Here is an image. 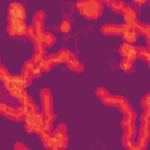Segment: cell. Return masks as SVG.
<instances>
[{"label": "cell", "mask_w": 150, "mask_h": 150, "mask_svg": "<svg viewBox=\"0 0 150 150\" xmlns=\"http://www.w3.org/2000/svg\"><path fill=\"white\" fill-rule=\"evenodd\" d=\"M39 66H40V68L42 69V71H45V73L49 71V70H50V69L54 67V66H53V64H52V63H50V62L47 60V57H46V59L43 57V59H42V61L39 63Z\"/></svg>", "instance_id": "cb8c5ba5"}, {"label": "cell", "mask_w": 150, "mask_h": 150, "mask_svg": "<svg viewBox=\"0 0 150 150\" xmlns=\"http://www.w3.org/2000/svg\"><path fill=\"white\" fill-rule=\"evenodd\" d=\"M32 80H33L32 77H25V76H22V75L20 74V75H11L6 82L11 83L12 86H14V87H16V88L26 89L27 87L30 86Z\"/></svg>", "instance_id": "9c48e42d"}, {"label": "cell", "mask_w": 150, "mask_h": 150, "mask_svg": "<svg viewBox=\"0 0 150 150\" xmlns=\"http://www.w3.org/2000/svg\"><path fill=\"white\" fill-rule=\"evenodd\" d=\"M97 1H100V2H104L105 5H109V4H110L112 0H97Z\"/></svg>", "instance_id": "f35d334b"}, {"label": "cell", "mask_w": 150, "mask_h": 150, "mask_svg": "<svg viewBox=\"0 0 150 150\" xmlns=\"http://www.w3.org/2000/svg\"><path fill=\"white\" fill-rule=\"evenodd\" d=\"M56 130L62 131V132H67V125L64 123H59L57 127H56Z\"/></svg>", "instance_id": "e575fe53"}, {"label": "cell", "mask_w": 150, "mask_h": 150, "mask_svg": "<svg viewBox=\"0 0 150 150\" xmlns=\"http://www.w3.org/2000/svg\"><path fill=\"white\" fill-rule=\"evenodd\" d=\"M55 41H56V38L53 33H50V32H43L42 33V42L46 46V48L52 47L55 43Z\"/></svg>", "instance_id": "ac0fdd59"}, {"label": "cell", "mask_w": 150, "mask_h": 150, "mask_svg": "<svg viewBox=\"0 0 150 150\" xmlns=\"http://www.w3.org/2000/svg\"><path fill=\"white\" fill-rule=\"evenodd\" d=\"M47 60H48L53 66H56V64L60 63L59 57H57V54H49V55L47 56Z\"/></svg>", "instance_id": "4dcf8cb0"}, {"label": "cell", "mask_w": 150, "mask_h": 150, "mask_svg": "<svg viewBox=\"0 0 150 150\" xmlns=\"http://www.w3.org/2000/svg\"><path fill=\"white\" fill-rule=\"evenodd\" d=\"M67 66H68L69 70L75 71V73H81V71H83V68H84V66L75 57V55H73V56L68 60Z\"/></svg>", "instance_id": "2e32d148"}, {"label": "cell", "mask_w": 150, "mask_h": 150, "mask_svg": "<svg viewBox=\"0 0 150 150\" xmlns=\"http://www.w3.org/2000/svg\"><path fill=\"white\" fill-rule=\"evenodd\" d=\"M26 29H27V25L25 23V21L8 18V25L6 30L11 36H16V35L22 36L26 34Z\"/></svg>", "instance_id": "3957f363"}, {"label": "cell", "mask_w": 150, "mask_h": 150, "mask_svg": "<svg viewBox=\"0 0 150 150\" xmlns=\"http://www.w3.org/2000/svg\"><path fill=\"white\" fill-rule=\"evenodd\" d=\"M43 56L45 55H42V54H40V53H34L33 54V56H32V62L34 63V64H39L41 61H42V59H43Z\"/></svg>", "instance_id": "f1b7e54d"}, {"label": "cell", "mask_w": 150, "mask_h": 150, "mask_svg": "<svg viewBox=\"0 0 150 150\" xmlns=\"http://www.w3.org/2000/svg\"><path fill=\"white\" fill-rule=\"evenodd\" d=\"M136 50H137V57L145 61L146 63H149L150 61V53L146 47H141V46H137L136 47Z\"/></svg>", "instance_id": "d6986e66"}, {"label": "cell", "mask_w": 150, "mask_h": 150, "mask_svg": "<svg viewBox=\"0 0 150 150\" xmlns=\"http://www.w3.org/2000/svg\"><path fill=\"white\" fill-rule=\"evenodd\" d=\"M108 6L111 8V11H112V12L121 14V13L123 12L124 7H125V4H124L122 0H112Z\"/></svg>", "instance_id": "7402d4cb"}, {"label": "cell", "mask_w": 150, "mask_h": 150, "mask_svg": "<svg viewBox=\"0 0 150 150\" xmlns=\"http://www.w3.org/2000/svg\"><path fill=\"white\" fill-rule=\"evenodd\" d=\"M135 29H136V32H137V33H139V34L144 35V36H145V39H146V40H149V35H150V34H149V32H150V26H149L148 23H139V22L137 21Z\"/></svg>", "instance_id": "44dd1931"}, {"label": "cell", "mask_w": 150, "mask_h": 150, "mask_svg": "<svg viewBox=\"0 0 150 150\" xmlns=\"http://www.w3.org/2000/svg\"><path fill=\"white\" fill-rule=\"evenodd\" d=\"M0 64H1V63H0Z\"/></svg>", "instance_id": "ab89813d"}, {"label": "cell", "mask_w": 150, "mask_h": 150, "mask_svg": "<svg viewBox=\"0 0 150 150\" xmlns=\"http://www.w3.org/2000/svg\"><path fill=\"white\" fill-rule=\"evenodd\" d=\"M132 62H130V61H128V60H125V59H122V61L120 62V68L123 70V71H129L130 69H131V67H132Z\"/></svg>", "instance_id": "4316f807"}, {"label": "cell", "mask_w": 150, "mask_h": 150, "mask_svg": "<svg viewBox=\"0 0 150 150\" xmlns=\"http://www.w3.org/2000/svg\"><path fill=\"white\" fill-rule=\"evenodd\" d=\"M40 98H41L42 112L53 111V97H52V93L48 88H42L40 90Z\"/></svg>", "instance_id": "52a82bcc"}, {"label": "cell", "mask_w": 150, "mask_h": 150, "mask_svg": "<svg viewBox=\"0 0 150 150\" xmlns=\"http://www.w3.org/2000/svg\"><path fill=\"white\" fill-rule=\"evenodd\" d=\"M76 8L82 16L88 20L98 19L103 12V4L97 0H79Z\"/></svg>", "instance_id": "6da1fadb"}, {"label": "cell", "mask_w": 150, "mask_h": 150, "mask_svg": "<svg viewBox=\"0 0 150 150\" xmlns=\"http://www.w3.org/2000/svg\"><path fill=\"white\" fill-rule=\"evenodd\" d=\"M7 12H8V18L25 21L26 12H25V8H23V6L21 4H19V2H12L8 6Z\"/></svg>", "instance_id": "ba28073f"}, {"label": "cell", "mask_w": 150, "mask_h": 150, "mask_svg": "<svg viewBox=\"0 0 150 150\" xmlns=\"http://www.w3.org/2000/svg\"><path fill=\"white\" fill-rule=\"evenodd\" d=\"M26 35H27V38H28L29 40H33V39H34V36H35V29H34L33 25L27 26V29H26Z\"/></svg>", "instance_id": "83f0119b"}, {"label": "cell", "mask_w": 150, "mask_h": 150, "mask_svg": "<svg viewBox=\"0 0 150 150\" xmlns=\"http://www.w3.org/2000/svg\"><path fill=\"white\" fill-rule=\"evenodd\" d=\"M120 54L122 55V59H125L130 62H135L137 59V50H136V46H134L132 43H128V42H123L120 48H118Z\"/></svg>", "instance_id": "277c9868"}, {"label": "cell", "mask_w": 150, "mask_h": 150, "mask_svg": "<svg viewBox=\"0 0 150 150\" xmlns=\"http://www.w3.org/2000/svg\"><path fill=\"white\" fill-rule=\"evenodd\" d=\"M45 18H46V14L43 11H38L34 16H33V27L35 29V34H39L41 35L43 32H45Z\"/></svg>", "instance_id": "8fae6325"}, {"label": "cell", "mask_w": 150, "mask_h": 150, "mask_svg": "<svg viewBox=\"0 0 150 150\" xmlns=\"http://www.w3.org/2000/svg\"><path fill=\"white\" fill-rule=\"evenodd\" d=\"M128 27L127 23H105L101 27V32L104 35H121Z\"/></svg>", "instance_id": "8992f818"}, {"label": "cell", "mask_w": 150, "mask_h": 150, "mask_svg": "<svg viewBox=\"0 0 150 150\" xmlns=\"http://www.w3.org/2000/svg\"><path fill=\"white\" fill-rule=\"evenodd\" d=\"M53 122H54V121H49V120H45V118H43L42 130H43V131H50L52 128H53Z\"/></svg>", "instance_id": "1f68e13d"}, {"label": "cell", "mask_w": 150, "mask_h": 150, "mask_svg": "<svg viewBox=\"0 0 150 150\" xmlns=\"http://www.w3.org/2000/svg\"><path fill=\"white\" fill-rule=\"evenodd\" d=\"M141 105H142L144 109L150 107V96H149V94H146L144 97H142V100H141Z\"/></svg>", "instance_id": "836d02e7"}, {"label": "cell", "mask_w": 150, "mask_h": 150, "mask_svg": "<svg viewBox=\"0 0 150 150\" xmlns=\"http://www.w3.org/2000/svg\"><path fill=\"white\" fill-rule=\"evenodd\" d=\"M70 29H71V25H70V22H69L68 20H63V21L61 22V25H60V30H61V33H63V34L69 33Z\"/></svg>", "instance_id": "484cf974"}, {"label": "cell", "mask_w": 150, "mask_h": 150, "mask_svg": "<svg viewBox=\"0 0 150 150\" xmlns=\"http://www.w3.org/2000/svg\"><path fill=\"white\" fill-rule=\"evenodd\" d=\"M132 1H134V2H136V4H138V5L141 6V5H143V4H145V2L148 1V0H132Z\"/></svg>", "instance_id": "74e56055"}, {"label": "cell", "mask_w": 150, "mask_h": 150, "mask_svg": "<svg viewBox=\"0 0 150 150\" xmlns=\"http://www.w3.org/2000/svg\"><path fill=\"white\" fill-rule=\"evenodd\" d=\"M118 109H120V111H121V112L124 115V114H127L129 110H131L132 108H131L130 103L128 102V100L125 98V100H124V101H123V102H122V103L118 105Z\"/></svg>", "instance_id": "d4e9b609"}, {"label": "cell", "mask_w": 150, "mask_h": 150, "mask_svg": "<svg viewBox=\"0 0 150 150\" xmlns=\"http://www.w3.org/2000/svg\"><path fill=\"white\" fill-rule=\"evenodd\" d=\"M4 116L6 118L11 120V121H14V122H21V121H23V117H25L23 115H21L16 110V108H13V107H9V105H7V108L4 112Z\"/></svg>", "instance_id": "5bb4252c"}, {"label": "cell", "mask_w": 150, "mask_h": 150, "mask_svg": "<svg viewBox=\"0 0 150 150\" xmlns=\"http://www.w3.org/2000/svg\"><path fill=\"white\" fill-rule=\"evenodd\" d=\"M23 122H25V130L28 134L35 132V134H40L42 131V125H43V115L41 112H33V114H28L23 117Z\"/></svg>", "instance_id": "7a4b0ae2"}, {"label": "cell", "mask_w": 150, "mask_h": 150, "mask_svg": "<svg viewBox=\"0 0 150 150\" xmlns=\"http://www.w3.org/2000/svg\"><path fill=\"white\" fill-rule=\"evenodd\" d=\"M102 100V103L104 105H108V107H118L125 98L122 96V95H107L104 97L101 98Z\"/></svg>", "instance_id": "4fadbf2b"}, {"label": "cell", "mask_w": 150, "mask_h": 150, "mask_svg": "<svg viewBox=\"0 0 150 150\" xmlns=\"http://www.w3.org/2000/svg\"><path fill=\"white\" fill-rule=\"evenodd\" d=\"M34 63L30 61H26L21 68V75L25 76V77H32V71H33V68H34ZM33 79V77H32Z\"/></svg>", "instance_id": "ffe728a7"}, {"label": "cell", "mask_w": 150, "mask_h": 150, "mask_svg": "<svg viewBox=\"0 0 150 150\" xmlns=\"http://www.w3.org/2000/svg\"><path fill=\"white\" fill-rule=\"evenodd\" d=\"M39 136H40V139H41L42 145L45 148H47V149H52L53 148V138H52L50 131H43L42 130L39 134Z\"/></svg>", "instance_id": "e0dca14e"}, {"label": "cell", "mask_w": 150, "mask_h": 150, "mask_svg": "<svg viewBox=\"0 0 150 150\" xmlns=\"http://www.w3.org/2000/svg\"><path fill=\"white\" fill-rule=\"evenodd\" d=\"M122 14H123L124 23H127L128 26L135 28V27H136V23H137V14H136V12H135L131 7H129V6L125 5V7H124Z\"/></svg>", "instance_id": "7c38bea8"}, {"label": "cell", "mask_w": 150, "mask_h": 150, "mask_svg": "<svg viewBox=\"0 0 150 150\" xmlns=\"http://www.w3.org/2000/svg\"><path fill=\"white\" fill-rule=\"evenodd\" d=\"M56 54H57V57H59L60 63H67L68 60L74 55L69 49H61V50H59Z\"/></svg>", "instance_id": "603a6c76"}, {"label": "cell", "mask_w": 150, "mask_h": 150, "mask_svg": "<svg viewBox=\"0 0 150 150\" xmlns=\"http://www.w3.org/2000/svg\"><path fill=\"white\" fill-rule=\"evenodd\" d=\"M52 134V138H53V150H57V149H64L68 146V136L67 132H62L59 130H54Z\"/></svg>", "instance_id": "5b68a950"}, {"label": "cell", "mask_w": 150, "mask_h": 150, "mask_svg": "<svg viewBox=\"0 0 150 150\" xmlns=\"http://www.w3.org/2000/svg\"><path fill=\"white\" fill-rule=\"evenodd\" d=\"M6 108H7V104H5V103L0 102V114H2V115H4V112H5Z\"/></svg>", "instance_id": "d590c367"}, {"label": "cell", "mask_w": 150, "mask_h": 150, "mask_svg": "<svg viewBox=\"0 0 150 150\" xmlns=\"http://www.w3.org/2000/svg\"><path fill=\"white\" fill-rule=\"evenodd\" d=\"M122 39L124 40V42H128V43H134V42H136L137 41V36H138V33L136 32V29L135 28H132V27H128L122 34Z\"/></svg>", "instance_id": "9a60e30c"}, {"label": "cell", "mask_w": 150, "mask_h": 150, "mask_svg": "<svg viewBox=\"0 0 150 150\" xmlns=\"http://www.w3.org/2000/svg\"><path fill=\"white\" fill-rule=\"evenodd\" d=\"M14 148H15V149H27V146L23 145L22 143H16V144L14 145Z\"/></svg>", "instance_id": "8d00e7d4"}, {"label": "cell", "mask_w": 150, "mask_h": 150, "mask_svg": "<svg viewBox=\"0 0 150 150\" xmlns=\"http://www.w3.org/2000/svg\"><path fill=\"white\" fill-rule=\"evenodd\" d=\"M42 73H43V71H42V69L40 68V66H39V64H35L34 68H33V71H32V77H33V79L40 77Z\"/></svg>", "instance_id": "f546056e"}, {"label": "cell", "mask_w": 150, "mask_h": 150, "mask_svg": "<svg viewBox=\"0 0 150 150\" xmlns=\"http://www.w3.org/2000/svg\"><path fill=\"white\" fill-rule=\"evenodd\" d=\"M4 87H5V89L8 91V94L13 97V98H15V100H18L19 102H21L28 94H27V91H26V89H20V88H16V87H14V86H12L11 83H8V82H4Z\"/></svg>", "instance_id": "30bf717a"}, {"label": "cell", "mask_w": 150, "mask_h": 150, "mask_svg": "<svg viewBox=\"0 0 150 150\" xmlns=\"http://www.w3.org/2000/svg\"><path fill=\"white\" fill-rule=\"evenodd\" d=\"M96 95H97L100 98H102V97H104V96L109 95V91H108L105 88L100 87V88H97V89H96Z\"/></svg>", "instance_id": "d6a6232c"}]
</instances>
